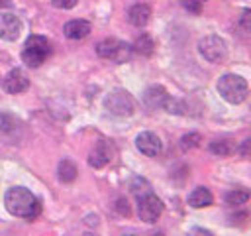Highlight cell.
Masks as SVG:
<instances>
[{"label":"cell","mask_w":251,"mask_h":236,"mask_svg":"<svg viewBox=\"0 0 251 236\" xmlns=\"http://www.w3.org/2000/svg\"><path fill=\"white\" fill-rule=\"evenodd\" d=\"M4 206L10 214L24 218V220H33L41 212V205L35 199V195L24 187H12L4 195Z\"/></svg>","instance_id":"cell-1"},{"label":"cell","mask_w":251,"mask_h":236,"mask_svg":"<svg viewBox=\"0 0 251 236\" xmlns=\"http://www.w3.org/2000/svg\"><path fill=\"white\" fill-rule=\"evenodd\" d=\"M218 92L229 104H239V102L245 100V96L249 92V87H247V81L243 77L229 73V75L220 77V81H218Z\"/></svg>","instance_id":"cell-2"},{"label":"cell","mask_w":251,"mask_h":236,"mask_svg":"<svg viewBox=\"0 0 251 236\" xmlns=\"http://www.w3.org/2000/svg\"><path fill=\"white\" fill-rule=\"evenodd\" d=\"M51 53V45L47 41V37L43 35H29L24 51H22V61L27 67H39L41 63H45V59Z\"/></svg>","instance_id":"cell-3"},{"label":"cell","mask_w":251,"mask_h":236,"mask_svg":"<svg viewBox=\"0 0 251 236\" xmlns=\"http://www.w3.org/2000/svg\"><path fill=\"white\" fill-rule=\"evenodd\" d=\"M104 106L110 114L114 116H131L135 110V102L131 98V94L124 88H116L112 90L106 98H104Z\"/></svg>","instance_id":"cell-4"},{"label":"cell","mask_w":251,"mask_h":236,"mask_svg":"<svg viewBox=\"0 0 251 236\" xmlns=\"http://www.w3.org/2000/svg\"><path fill=\"white\" fill-rule=\"evenodd\" d=\"M96 53L102 57V59H110V61H116V63H124L129 59V53H131V47L120 39H114V37H106L102 39L98 45H96Z\"/></svg>","instance_id":"cell-5"},{"label":"cell","mask_w":251,"mask_h":236,"mask_svg":"<svg viewBox=\"0 0 251 236\" xmlns=\"http://www.w3.org/2000/svg\"><path fill=\"white\" fill-rule=\"evenodd\" d=\"M163 212V201L153 195V193H145L141 197H137V214L143 222H155Z\"/></svg>","instance_id":"cell-6"},{"label":"cell","mask_w":251,"mask_h":236,"mask_svg":"<svg viewBox=\"0 0 251 236\" xmlns=\"http://www.w3.org/2000/svg\"><path fill=\"white\" fill-rule=\"evenodd\" d=\"M198 49H200L202 57L206 61H210V63H220L226 57V53H227L226 41L222 37H218V35H206V37H202L200 43H198Z\"/></svg>","instance_id":"cell-7"},{"label":"cell","mask_w":251,"mask_h":236,"mask_svg":"<svg viewBox=\"0 0 251 236\" xmlns=\"http://www.w3.org/2000/svg\"><path fill=\"white\" fill-rule=\"evenodd\" d=\"M22 33V20L12 14V12H2L0 14V39L14 41Z\"/></svg>","instance_id":"cell-8"},{"label":"cell","mask_w":251,"mask_h":236,"mask_svg":"<svg viewBox=\"0 0 251 236\" xmlns=\"http://www.w3.org/2000/svg\"><path fill=\"white\" fill-rule=\"evenodd\" d=\"M27 87H29V79H27L25 73L20 71V69H12V71L2 79V88H4L6 92H10V94H20V92L27 90Z\"/></svg>","instance_id":"cell-9"},{"label":"cell","mask_w":251,"mask_h":236,"mask_svg":"<svg viewBox=\"0 0 251 236\" xmlns=\"http://www.w3.org/2000/svg\"><path fill=\"white\" fill-rule=\"evenodd\" d=\"M135 146H137V149H139L143 155H147V157L159 155V153H161V148H163L159 136H155L153 132H141V134L135 138Z\"/></svg>","instance_id":"cell-10"},{"label":"cell","mask_w":251,"mask_h":236,"mask_svg":"<svg viewBox=\"0 0 251 236\" xmlns=\"http://www.w3.org/2000/svg\"><path fill=\"white\" fill-rule=\"evenodd\" d=\"M110 159H112V146L102 140V142H98V144L92 148V151H90V155H88V165L94 167V169H100V167H104L106 163H110Z\"/></svg>","instance_id":"cell-11"},{"label":"cell","mask_w":251,"mask_h":236,"mask_svg":"<svg viewBox=\"0 0 251 236\" xmlns=\"http://www.w3.org/2000/svg\"><path fill=\"white\" fill-rule=\"evenodd\" d=\"M167 98H169L167 90H165L163 87H159V85L149 87V88L145 90V94H143V102H145V106H147V108H151V110L165 108Z\"/></svg>","instance_id":"cell-12"},{"label":"cell","mask_w":251,"mask_h":236,"mask_svg":"<svg viewBox=\"0 0 251 236\" xmlns=\"http://www.w3.org/2000/svg\"><path fill=\"white\" fill-rule=\"evenodd\" d=\"M90 30H92V26L86 20H71L63 26V31L69 39H82L90 33Z\"/></svg>","instance_id":"cell-13"},{"label":"cell","mask_w":251,"mask_h":236,"mask_svg":"<svg viewBox=\"0 0 251 236\" xmlns=\"http://www.w3.org/2000/svg\"><path fill=\"white\" fill-rule=\"evenodd\" d=\"M151 18V8L147 4H135L129 8L127 12V20L135 26V28H143Z\"/></svg>","instance_id":"cell-14"},{"label":"cell","mask_w":251,"mask_h":236,"mask_svg":"<svg viewBox=\"0 0 251 236\" xmlns=\"http://www.w3.org/2000/svg\"><path fill=\"white\" fill-rule=\"evenodd\" d=\"M212 203H214V197H212L210 189H206V187H196L188 195V205L194 208H204V206H210Z\"/></svg>","instance_id":"cell-15"},{"label":"cell","mask_w":251,"mask_h":236,"mask_svg":"<svg viewBox=\"0 0 251 236\" xmlns=\"http://www.w3.org/2000/svg\"><path fill=\"white\" fill-rule=\"evenodd\" d=\"M76 165L71 161V159H63L61 163H59V167H57V175H59V179L63 181V183H71V181H75L76 179Z\"/></svg>","instance_id":"cell-16"},{"label":"cell","mask_w":251,"mask_h":236,"mask_svg":"<svg viewBox=\"0 0 251 236\" xmlns=\"http://www.w3.org/2000/svg\"><path fill=\"white\" fill-rule=\"evenodd\" d=\"M233 149H235V146H233L231 140H214V142L210 144V151H212L214 155H220V157L231 155Z\"/></svg>","instance_id":"cell-17"},{"label":"cell","mask_w":251,"mask_h":236,"mask_svg":"<svg viewBox=\"0 0 251 236\" xmlns=\"http://www.w3.org/2000/svg\"><path fill=\"white\" fill-rule=\"evenodd\" d=\"M20 126V120L10 112H0V136L16 132Z\"/></svg>","instance_id":"cell-18"},{"label":"cell","mask_w":251,"mask_h":236,"mask_svg":"<svg viewBox=\"0 0 251 236\" xmlns=\"http://www.w3.org/2000/svg\"><path fill=\"white\" fill-rule=\"evenodd\" d=\"M153 47H155V43H153V39H151L147 33H141V35L135 39V43L131 45V49L137 51L139 55H151V53H153Z\"/></svg>","instance_id":"cell-19"},{"label":"cell","mask_w":251,"mask_h":236,"mask_svg":"<svg viewBox=\"0 0 251 236\" xmlns=\"http://www.w3.org/2000/svg\"><path fill=\"white\" fill-rule=\"evenodd\" d=\"M249 197H251V193L247 191V189H231L227 195H226V203L227 205H233V206H237V205H243V203H247L249 201Z\"/></svg>","instance_id":"cell-20"},{"label":"cell","mask_w":251,"mask_h":236,"mask_svg":"<svg viewBox=\"0 0 251 236\" xmlns=\"http://www.w3.org/2000/svg\"><path fill=\"white\" fill-rule=\"evenodd\" d=\"M200 134H186V136H182L180 138V148L184 149V151H188V149H194V148H198L200 146Z\"/></svg>","instance_id":"cell-21"},{"label":"cell","mask_w":251,"mask_h":236,"mask_svg":"<svg viewBox=\"0 0 251 236\" xmlns=\"http://www.w3.org/2000/svg\"><path fill=\"white\" fill-rule=\"evenodd\" d=\"M239 30L245 33H251V10H243L239 16Z\"/></svg>","instance_id":"cell-22"},{"label":"cell","mask_w":251,"mask_h":236,"mask_svg":"<svg viewBox=\"0 0 251 236\" xmlns=\"http://www.w3.org/2000/svg\"><path fill=\"white\" fill-rule=\"evenodd\" d=\"M200 0H184L182 4H184V8L186 10H190V12H194V14H200V4H198Z\"/></svg>","instance_id":"cell-23"},{"label":"cell","mask_w":251,"mask_h":236,"mask_svg":"<svg viewBox=\"0 0 251 236\" xmlns=\"http://www.w3.org/2000/svg\"><path fill=\"white\" fill-rule=\"evenodd\" d=\"M76 4V0H53V6L55 8H63V10H69Z\"/></svg>","instance_id":"cell-24"},{"label":"cell","mask_w":251,"mask_h":236,"mask_svg":"<svg viewBox=\"0 0 251 236\" xmlns=\"http://www.w3.org/2000/svg\"><path fill=\"white\" fill-rule=\"evenodd\" d=\"M116 208H118V210H120L122 214H126V216L129 214V206H127V201H124V199H120V201H118Z\"/></svg>","instance_id":"cell-25"},{"label":"cell","mask_w":251,"mask_h":236,"mask_svg":"<svg viewBox=\"0 0 251 236\" xmlns=\"http://www.w3.org/2000/svg\"><path fill=\"white\" fill-rule=\"evenodd\" d=\"M188 236H212V232H208L204 228H194V230H190Z\"/></svg>","instance_id":"cell-26"},{"label":"cell","mask_w":251,"mask_h":236,"mask_svg":"<svg viewBox=\"0 0 251 236\" xmlns=\"http://www.w3.org/2000/svg\"><path fill=\"white\" fill-rule=\"evenodd\" d=\"M12 6V0H0V8H10Z\"/></svg>","instance_id":"cell-27"},{"label":"cell","mask_w":251,"mask_h":236,"mask_svg":"<svg viewBox=\"0 0 251 236\" xmlns=\"http://www.w3.org/2000/svg\"><path fill=\"white\" fill-rule=\"evenodd\" d=\"M151 236H165L163 232H155V234H151Z\"/></svg>","instance_id":"cell-28"},{"label":"cell","mask_w":251,"mask_h":236,"mask_svg":"<svg viewBox=\"0 0 251 236\" xmlns=\"http://www.w3.org/2000/svg\"><path fill=\"white\" fill-rule=\"evenodd\" d=\"M124 236H137V234H124Z\"/></svg>","instance_id":"cell-29"}]
</instances>
